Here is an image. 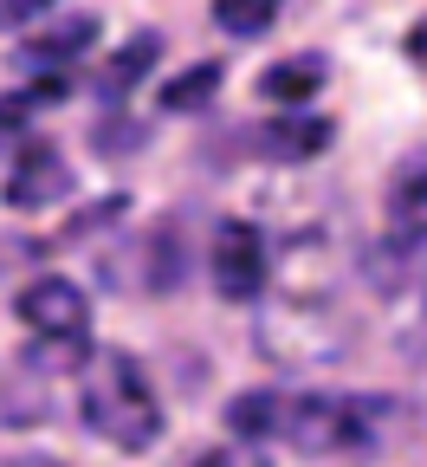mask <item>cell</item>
Returning a JSON list of instances; mask_svg holds the SVG:
<instances>
[{
	"mask_svg": "<svg viewBox=\"0 0 427 467\" xmlns=\"http://www.w3.org/2000/svg\"><path fill=\"white\" fill-rule=\"evenodd\" d=\"M85 422H91V435H104L110 448H124V454L156 448L162 402H156V389H149V377H143L137 358H124V350L97 358V370L85 383Z\"/></svg>",
	"mask_w": 427,
	"mask_h": 467,
	"instance_id": "cell-1",
	"label": "cell"
},
{
	"mask_svg": "<svg viewBox=\"0 0 427 467\" xmlns=\"http://www.w3.org/2000/svg\"><path fill=\"white\" fill-rule=\"evenodd\" d=\"M376 429V409L356 402V396H337V389H318L285 409V435L304 448V454H343V448H362Z\"/></svg>",
	"mask_w": 427,
	"mask_h": 467,
	"instance_id": "cell-2",
	"label": "cell"
},
{
	"mask_svg": "<svg viewBox=\"0 0 427 467\" xmlns=\"http://www.w3.org/2000/svg\"><path fill=\"white\" fill-rule=\"evenodd\" d=\"M266 241L253 221H220L214 227V292L233 306H253L266 292Z\"/></svg>",
	"mask_w": 427,
	"mask_h": 467,
	"instance_id": "cell-3",
	"label": "cell"
},
{
	"mask_svg": "<svg viewBox=\"0 0 427 467\" xmlns=\"http://www.w3.org/2000/svg\"><path fill=\"white\" fill-rule=\"evenodd\" d=\"M20 318L39 337H85L91 331V299H85L72 279H33L20 292Z\"/></svg>",
	"mask_w": 427,
	"mask_h": 467,
	"instance_id": "cell-4",
	"label": "cell"
},
{
	"mask_svg": "<svg viewBox=\"0 0 427 467\" xmlns=\"http://www.w3.org/2000/svg\"><path fill=\"white\" fill-rule=\"evenodd\" d=\"M66 195H72V169H66V156H58L52 143H33L14 162V175H7V208H20V214L52 208V202H66Z\"/></svg>",
	"mask_w": 427,
	"mask_h": 467,
	"instance_id": "cell-5",
	"label": "cell"
},
{
	"mask_svg": "<svg viewBox=\"0 0 427 467\" xmlns=\"http://www.w3.org/2000/svg\"><path fill=\"white\" fill-rule=\"evenodd\" d=\"M389 227L402 241H427V156H408L389 175Z\"/></svg>",
	"mask_w": 427,
	"mask_h": 467,
	"instance_id": "cell-6",
	"label": "cell"
},
{
	"mask_svg": "<svg viewBox=\"0 0 427 467\" xmlns=\"http://www.w3.org/2000/svg\"><path fill=\"white\" fill-rule=\"evenodd\" d=\"M259 150L272 162H311L330 150V124L324 117H272V124L259 130Z\"/></svg>",
	"mask_w": 427,
	"mask_h": 467,
	"instance_id": "cell-7",
	"label": "cell"
},
{
	"mask_svg": "<svg viewBox=\"0 0 427 467\" xmlns=\"http://www.w3.org/2000/svg\"><path fill=\"white\" fill-rule=\"evenodd\" d=\"M330 78V66L318 52H298V58H279V66L259 72V98L266 104H304V98H318Z\"/></svg>",
	"mask_w": 427,
	"mask_h": 467,
	"instance_id": "cell-8",
	"label": "cell"
},
{
	"mask_svg": "<svg viewBox=\"0 0 427 467\" xmlns=\"http://www.w3.org/2000/svg\"><path fill=\"white\" fill-rule=\"evenodd\" d=\"M285 409H291V402H279L272 389H247V396L227 402V429H233L239 441H272V435L285 429Z\"/></svg>",
	"mask_w": 427,
	"mask_h": 467,
	"instance_id": "cell-9",
	"label": "cell"
},
{
	"mask_svg": "<svg viewBox=\"0 0 427 467\" xmlns=\"http://www.w3.org/2000/svg\"><path fill=\"white\" fill-rule=\"evenodd\" d=\"M91 39H97V20L91 14H72V20H58L52 33H33L20 52L33 58V66H66V58H78Z\"/></svg>",
	"mask_w": 427,
	"mask_h": 467,
	"instance_id": "cell-10",
	"label": "cell"
},
{
	"mask_svg": "<svg viewBox=\"0 0 427 467\" xmlns=\"http://www.w3.org/2000/svg\"><path fill=\"white\" fill-rule=\"evenodd\" d=\"M156 58H162V33H137V39L104 66V85H110V91H130V85L156 66Z\"/></svg>",
	"mask_w": 427,
	"mask_h": 467,
	"instance_id": "cell-11",
	"label": "cell"
},
{
	"mask_svg": "<svg viewBox=\"0 0 427 467\" xmlns=\"http://www.w3.org/2000/svg\"><path fill=\"white\" fill-rule=\"evenodd\" d=\"M279 7H285V0H214V26L253 39V33H266L279 20Z\"/></svg>",
	"mask_w": 427,
	"mask_h": 467,
	"instance_id": "cell-12",
	"label": "cell"
},
{
	"mask_svg": "<svg viewBox=\"0 0 427 467\" xmlns=\"http://www.w3.org/2000/svg\"><path fill=\"white\" fill-rule=\"evenodd\" d=\"M214 91H220V66H188L181 78L162 85V110H201Z\"/></svg>",
	"mask_w": 427,
	"mask_h": 467,
	"instance_id": "cell-13",
	"label": "cell"
},
{
	"mask_svg": "<svg viewBox=\"0 0 427 467\" xmlns=\"http://www.w3.org/2000/svg\"><path fill=\"white\" fill-rule=\"evenodd\" d=\"M85 358H91V337H39V344L26 350L33 370H78Z\"/></svg>",
	"mask_w": 427,
	"mask_h": 467,
	"instance_id": "cell-14",
	"label": "cell"
},
{
	"mask_svg": "<svg viewBox=\"0 0 427 467\" xmlns=\"http://www.w3.org/2000/svg\"><path fill=\"white\" fill-rule=\"evenodd\" d=\"M195 467H272V454L259 441H220L214 454H201Z\"/></svg>",
	"mask_w": 427,
	"mask_h": 467,
	"instance_id": "cell-15",
	"label": "cell"
},
{
	"mask_svg": "<svg viewBox=\"0 0 427 467\" xmlns=\"http://www.w3.org/2000/svg\"><path fill=\"white\" fill-rule=\"evenodd\" d=\"M408 58H414V66H427V20L408 33Z\"/></svg>",
	"mask_w": 427,
	"mask_h": 467,
	"instance_id": "cell-16",
	"label": "cell"
},
{
	"mask_svg": "<svg viewBox=\"0 0 427 467\" xmlns=\"http://www.w3.org/2000/svg\"><path fill=\"white\" fill-rule=\"evenodd\" d=\"M39 7H52V0H7V20H33Z\"/></svg>",
	"mask_w": 427,
	"mask_h": 467,
	"instance_id": "cell-17",
	"label": "cell"
},
{
	"mask_svg": "<svg viewBox=\"0 0 427 467\" xmlns=\"http://www.w3.org/2000/svg\"><path fill=\"white\" fill-rule=\"evenodd\" d=\"M408 337H414V344H408L414 358H427V306H421V318H414V331H408Z\"/></svg>",
	"mask_w": 427,
	"mask_h": 467,
	"instance_id": "cell-18",
	"label": "cell"
},
{
	"mask_svg": "<svg viewBox=\"0 0 427 467\" xmlns=\"http://www.w3.org/2000/svg\"><path fill=\"white\" fill-rule=\"evenodd\" d=\"M0 20H7V0H0Z\"/></svg>",
	"mask_w": 427,
	"mask_h": 467,
	"instance_id": "cell-19",
	"label": "cell"
}]
</instances>
